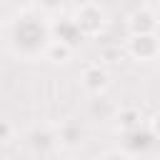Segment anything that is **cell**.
Returning <instances> with one entry per match:
<instances>
[{"label":"cell","mask_w":160,"mask_h":160,"mask_svg":"<svg viewBox=\"0 0 160 160\" xmlns=\"http://www.w3.org/2000/svg\"><path fill=\"white\" fill-rule=\"evenodd\" d=\"M125 52L135 62H155L160 58V32H148V35H128L125 38Z\"/></svg>","instance_id":"3"},{"label":"cell","mask_w":160,"mask_h":160,"mask_svg":"<svg viewBox=\"0 0 160 160\" xmlns=\"http://www.w3.org/2000/svg\"><path fill=\"white\" fill-rule=\"evenodd\" d=\"M72 20H75V25L80 28V32H82L85 40L100 38V35L108 30V25H110L108 10H105L100 2H95V0L80 2V5L75 8V12H72Z\"/></svg>","instance_id":"2"},{"label":"cell","mask_w":160,"mask_h":160,"mask_svg":"<svg viewBox=\"0 0 160 160\" xmlns=\"http://www.w3.org/2000/svg\"><path fill=\"white\" fill-rule=\"evenodd\" d=\"M25 145L32 155H50L55 148H58V135H55V128H48V125H35L25 132Z\"/></svg>","instance_id":"7"},{"label":"cell","mask_w":160,"mask_h":160,"mask_svg":"<svg viewBox=\"0 0 160 160\" xmlns=\"http://www.w3.org/2000/svg\"><path fill=\"white\" fill-rule=\"evenodd\" d=\"M145 128V115L138 105H120L115 112H112V130L118 135H130L135 130Z\"/></svg>","instance_id":"8"},{"label":"cell","mask_w":160,"mask_h":160,"mask_svg":"<svg viewBox=\"0 0 160 160\" xmlns=\"http://www.w3.org/2000/svg\"><path fill=\"white\" fill-rule=\"evenodd\" d=\"M50 38L52 42H60V45H68L72 50H78V45L85 40L80 28L75 25L72 15H58V18H50Z\"/></svg>","instance_id":"6"},{"label":"cell","mask_w":160,"mask_h":160,"mask_svg":"<svg viewBox=\"0 0 160 160\" xmlns=\"http://www.w3.org/2000/svg\"><path fill=\"white\" fill-rule=\"evenodd\" d=\"M55 135H58V148H65V150H75L85 142V128L75 120H68L60 128H55Z\"/></svg>","instance_id":"9"},{"label":"cell","mask_w":160,"mask_h":160,"mask_svg":"<svg viewBox=\"0 0 160 160\" xmlns=\"http://www.w3.org/2000/svg\"><path fill=\"white\" fill-rule=\"evenodd\" d=\"M78 160H80V158H78Z\"/></svg>","instance_id":"15"},{"label":"cell","mask_w":160,"mask_h":160,"mask_svg":"<svg viewBox=\"0 0 160 160\" xmlns=\"http://www.w3.org/2000/svg\"><path fill=\"white\" fill-rule=\"evenodd\" d=\"M72 48H68V45H60V42H50V48H48V52H45V60H52V62H58V65H65L70 58H72Z\"/></svg>","instance_id":"11"},{"label":"cell","mask_w":160,"mask_h":160,"mask_svg":"<svg viewBox=\"0 0 160 160\" xmlns=\"http://www.w3.org/2000/svg\"><path fill=\"white\" fill-rule=\"evenodd\" d=\"M125 30L128 35H148V32H158L160 30V20H158V10L150 5H138L135 10H130L125 15Z\"/></svg>","instance_id":"5"},{"label":"cell","mask_w":160,"mask_h":160,"mask_svg":"<svg viewBox=\"0 0 160 160\" xmlns=\"http://www.w3.org/2000/svg\"><path fill=\"white\" fill-rule=\"evenodd\" d=\"M145 5H150V8L158 10V8H160V0H145Z\"/></svg>","instance_id":"14"},{"label":"cell","mask_w":160,"mask_h":160,"mask_svg":"<svg viewBox=\"0 0 160 160\" xmlns=\"http://www.w3.org/2000/svg\"><path fill=\"white\" fill-rule=\"evenodd\" d=\"M95 160H140V158H135L128 148H110V150H102Z\"/></svg>","instance_id":"12"},{"label":"cell","mask_w":160,"mask_h":160,"mask_svg":"<svg viewBox=\"0 0 160 160\" xmlns=\"http://www.w3.org/2000/svg\"><path fill=\"white\" fill-rule=\"evenodd\" d=\"M68 2H70V0H32V8L40 10V12L48 15V18H58V15H62V10L68 8Z\"/></svg>","instance_id":"10"},{"label":"cell","mask_w":160,"mask_h":160,"mask_svg":"<svg viewBox=\"0 0 160 160\" xmlns=\"http://www.w3.org/2000/svg\"><path fill=\"white\" fill-rule=\"evenodd\" d=\"M145 128L155 138V142H160V110H155L150 118H145Z\"/></svg>","instance_id":"13"},{"label":"cell","mask_w":160,"mask_h":160,"mask_svg":"<svg viewBox=\"0 0 160 160\" xmlns=\"http://www.w3.org/2000/svg\"><path fill=\"white\" fill-rule=\"evenodd\" d=\"M5 48L12 58L22 62H35L45 58L52 38H50V18L35 8L15 10L2 28Z\"/></svg>","instance_id":"1"},{"label":"cell","mask_w":160,"mask_h":160,"mask_svg":"<svg viewBox=\"0 0 160 160\" xmlns=\"http://www.w3.org/2000/svg\"><path fill=\"white\" fill-rule=\"evenodd\" d=\"M78 80H80V88H82L85 95L100 98L110 88V70H108L105 62H88V65L80 68Z\"/></svg>","instance_id":"4"}]
</instances>
